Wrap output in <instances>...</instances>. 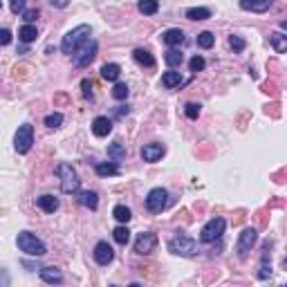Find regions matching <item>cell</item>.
Here are the masks:
<instances>
[{
	"label": "cell",
	"mask_w": 287,
	"mask_h": 287,
	"mask_svg": "<svg viewBox=\"0 0 287 287\" xmlns=\"http://www.w3.org/2000/svg\"><path fill=\"white\" fill-rule=\"evenodd\" d=\"M56 175L61 177V191L68 195L77 193L79 186H81V180H79L77 170L72 168V164H68V162H61L59 166H56Z\"/></svg>",
	"instance_id": "obj_1"
},
{
	"label": "cell",
	"mask_w": 287,
	"mask_h": 287,
	"mask_svg": "<svg viewBox=\"0 0 287 287\" xmlns=\"http://www.w3.org/2000/svg\"><path fill=\"white\" fill-rule=\"evenodd\" d=\"M90 36H92L90 25H79V27H74L72 32H68V34L63 36V43H61V49H63V54H72L74 49H77L81 43H85Z\"/></svg>",
	"instance_id": "obj_2"
},
{
	"label": "cell",
	"mask_w": 287,
	"mask_h": 287,
	"mask_svg": "<svg viewBox=\"0 0 287 287\" xmlns=\"http://www.w3.org/2000/svg\"><path fill=\"white\" fill-rule=\"evenodd\" d=\"M168 251L175 253V256L191 258V256L198 253V243H195L191 236H186V234H177V236H173V238L168 240Z\"/></svg>",
	"instance_id": "obj_3"
},
{
	"label": "cell",
	"mask_w": 287,
	"mask_h": 287,
	"mask_svg": "<svg viewBox=\"0 0 287 287\" xmlns=\"http://www.w3.org/2000/svg\"><path fill=\"white\" fill-rule=\"evenodd\" d=\"M16 243H18L20 251H25L27 256L41 258V256H45V253H47V247H45V245L41 243L34 234H30V231H20L18 238H16Z\"/></svg>",
	"instance_id": "obj_4"
},
{
	"label": "cell",
	"mask_w": 287,
	"mask_h": 287,
	"mask_svg": "<svg viewBox=\"0 0 287 287\" xmlns=\"http://www.w3.org/2000/svg\"><path fill=\"white\" fill-rule=\"evenodd\" d=\"M94 56H97V41H92V39H88L85 43H81L72 52V59H74V65H77V68H85V65H90L94 61Z\"/></svg>",
	"instance_id": "obj_5"
},
{
	"label": "cell",
	"mask_w": 287,
	"mask_h": 287,
	"mask_svg": "<svg viewBox=\"0 0 287 287\" xmlns=\"http://www.w3.org/2000/svg\"><path fill=\"white\" fill-rule=\"evenodd\" d=\"M32 144H34V128H32L30 123H23V126H18V130H16V137H14V148H16V153H20V155L30 153L32 151Z\"/></svg>",
	"instance_id": "obj_6"
},
{
	"label": "cell",
	"mask_w": 287,
	"mask_h": 287,
	"mask_svg": "<svg viewBox=\"0 0 287 287\" xmlns=\"http://www.w3.org/2000/svg\"><path fill=\"white\" fill-rule=\"evenodd\" d=\"M224 227H227L224 218H211L209 222L202 227V231H200V240L206 245L215 243V240H220V236L224 234Z\"/></svg>",
	"instance_id": "obj_7"
},
{
	"label": "cell",
	"mask_w": 287,
	"mask_h": 287,
	"mask_svg": "<svg viewBox=\"0 0 287 287\" xmlns=\"http://www.w3.org/2000/svg\"><path fill=\"white\" fill-rule=\"evenodd\" d=\"M166 202H168V191L162 189V186L153 189L151 193L146 195V209L151 211V213H162V211L166 209Z\"/></svg>",
	"instance_id": "obj_8"
},
{
	"label": "cell",
	"mask_w": 287,
	"mask_h": 287,
	"mask_svg": "<svg viewBox=\"0 0 287 287\" xmlns=\"http://www.w3.org/2000/svg\"><path fill=\"white\" fill-rule=\"evenodd\" d=\"M256 240H258L256 229H251V227L243 229V234L238 236V243H236V251H238V256L240 258H247L249 251L253 249V245H256Z\"/></svg>",
	"instance_id": "obj_9"
},
{
	"label": "cell",
	"mask_w": 287,
	"mask_h": 287,
	"mask_svg": "<svg viewBox=\"0 0 287 287\" xmlns=\"http://www.w3.org/2000/svg\"><path fill=\"white\" fill-rule=\"evenodd\" d=\"M155 247H157V236L155 234H151V231H144V234L137 236V240H135V253H139V256H146V253H151Z\"/></svg>",
	"instance_id": "obj_10"
},
{
	"label": "cell",
	"mask_w": 287,
	"mask_h": 287,
	"mask_svg": "<svg viewBox=\"0 0 287 287\" xmlns=\"http://www.w3.org/2000/svg\"><path fill=\"white\" fill-rule=\"evenodd\" d=\"M164 153H166L164 144H160V141H153V144H146V146L141 148V160L148 162V164H155V162H160L162 157H164Z\"/></svg>",
	"instance_id": "obj_11"
},
{
	"label": "cell",
	"mask_w": 287,
	"mask_h": 287,
	"mask_svg": "<svg viewBox=\"0 0 287 287\" xmlns=\"http://www.w3.org/2000/svg\"><path fill=\"white\" fill-rule=\"evenodd\" d=\"M92 256H94V260H97L99 265H108V263H112L115 251H112V247L108 243H97V245H94Z\"/></svg>",
	"instance_id": "obj_12"
},
{
	"label": "cell",
	"mask_w": 287,
	"mask_h": 287,
	"mask_svg": "<svg viewBox=\"0 0 287 287\" xmlns=\"http://www.w3.org/2000/svg\"><path fill=\"white\" fill-rule=\"evenodd\" d=\"M272 7V0H240V9L253 11V14H265Z\"/></svg>",
	"instance_id": "obj_13"
},
{
	"label": "cell",
	"mask_w": 287,
	"mask_h": 287,
	"mask_svg": "<svg viewBox=\"0 0 287 287\" xmlns=\"http://www.w3.org/2000/svg\"><path fill=\"white\" fill-rule=\"evenodd\" d=\"M41 278L47 285H59V283H63V272L56 267H41Z\"/></svg>",
	"instance_id": "obj_14"
},
{
	"label": "cell",
	"mask_w": 287,
	"mask_h": 287,
	"mask_svg": "<svg viewBox=\"0 0 287 287\" xmlns=\"http://www.w3.org/2000/svg\"><path fill=\"white\" fill-rule=\"evenodd\" d=\"M162 41H164L168 47H177V45L184 43V32L177 30V27H173V30H166L164 34H162Z\"/></svg>",
	"instance_id": "obj_15"
},
{
	"label": "cell",
	"mask_w": 287,
	"mask_h": 287,
	"mask_svg": "<svg viewBox=\"0 0 287 287\" xmlns=\"http://www.w3.org/2000/svg\"><path fill=\"white\" fill-rule=\"evenodd\" d=\"M92 132L94 137H108L112 132V122L108 117H97L92 122Z\"/></svg>",
	"instance_id": "obj_16"
},
{
	"label": "cell",
	"mask_w": 287,
	"mask_h": 287,
	"mask_svg": "<svg viewBox=\"0 0 287 287\" xmlns=\"http://www.w3.org/2000/svg\"><path fill=\"white\" fill-rule=\"evenodd\" d=\"M77 200H79V205L88 206L92 211L99 206V195L94 191H77Z\"/></svg>",
	"instance_id": "obj_17"
},
{
	"label": "cell",
	"mask_w": 287,
	"mask_h": 287,
	"mask_svg": "<svg viewBox=\"0 0 287 287\" xmlns=\"http://www.w3.org/2000/svg\"><path fill=\"white\" fill-rule=\"evenodd\" d=\"M182 83H184V79H182V74L175 72V70H170V72H164V74H162V85H164L166 90L180 88Z\"/></svg>",
	"instance_id": "obj_18"
},
{
	"label": "cell",
	"mask_w": 287,
	"mask_h": 287,
	"mask_svg": "<svg viewBox=\"0 0 287 287\" xmlns=\"http://www.w3.org/2000/svg\"><path fill=\"white\" fill-rule=\"evenodd\" d=\"M97 175L99 177H115V175H122V168L117 164H112V162H99L97 164Z\"/></svg>",
	"instance_id": "obj_19"
},
{
	"label": "cell",
	"mask_w": 287,
	"mask_h": 287,
	"mask_svg": "<svg viewBox=\"0 0 287 287\" xmlns=\"http://www.w3.org/2000/svg\"><path fill=\"white\" fill-rule=\"evenodd\" d=\"M36 205L45 213H54V211L59 209V198H54V195H41V198H36Z\"/></svg>",
	"instance_id": "obj_20"
},
{
	"label": "cell",
	"mask_w": 287,
	"mask_h": 287,
	"mask_svg": "<svg viewBox=\"0 0 287 287\" xmlns=\"http://www.w3.org/2000/svg\"><path fill=\"white\" fill-rule=\"evenodd\" d=\"M132 59H135L139 65H144V68H155V56H153L148 49L137 47L135 52H132Z\"/></svg>",
	"instance_id": "obj_21"
},
{
	"label": "cell",
	"mask_w": 287,
	"mask_h": 287,
	"mask_svg": "<svg viewBox=\"0 0 287 287\" xmlns=\"http://www.w3.org/2000/svg\"><path fill=\"white\" fill-rule=\"evenodd\" d=\"M269 45H272L278 54L287 52V36L283 34V32H274V34H269Z\"/></svg>",
	"instance_id": "obj_22"
},
{
	"label": "cell",
	"mask_w": 287,
	"mask_h": 287,
	"mask_svg": "<svg viewBox=\"0 0 287 287\" xmlns=\"http://www.w3.org/2000/svg\"><path fill=\"white\" fill-rule=\"evenodd\" d=\"M18 39L23 41V43H32V41L39 39V30H36L32 23H27V25H23V27L18 30Z\"/></svg>",
	"instance_id": "obj_23"
},
{
	"label": "cell",
	"mask_w": 287,
	"mask_h": 287,
	"mask_svg": "<svg viewBox=\"0 0 287 287\" xmlns=\"http://www.w3.org/2000/svg\"><path fill=\"white\" fill-rule=\"evenodd\" d=\"M108 157L112 162H122L126 157V146H123L122 141H112L110 146H108Z\"/></svg>",
	"instance_id": "obj_24"
},
{
	"label": "cell",
	"mask_w": 287,
	"mask_h": 287,
	"mask_svg": "<svg viewBox=\"0 0 287 287\" xmlns=\"http://www.w3.org/2000/svg\"><path fill=\"white\" fill-rule=\"evenodd\" d=\"M184 16L189 20H206L211 18V9H206V7H189Z\"/></svg>",
	"instance_id": "obj_25"
},
{
	"label": "cell",
	"mask_w": 287,
	"mask_h": 287,
	"mask_svg": "<svg viewBox=\"0 0 287 287\" xmlns=\"http://www.w3.org/2000/svg\"><path fill=\"white\" fill-rule=\"evenodd\" d=\"M119 74H122V68H119L117 63H106L101 68V77L106 79V81H117Z\"/></svg>",
	"instance_id": "obj_26"
},
{
	"label": "cell",
	"mask_w": 287,
	"mask_h": 287,
	"mask_svg": "<svg viewBox=\"0 0 287 287\" xmlns=\"http://www.w3.org/2000/svg\"><path fill=\"white\" fill-rule=\"evenodd\" d=\"M137 9H139L144 16H153V14L160 11V2H157V0H139Z\"/></svg>",
	"instance_id": "obj_27"
},
{
	"label": "cell",
	"mask_w": 287,
	"mask_h": 287,
	"mask_svg": "<svg viewBox=\"0 0 287 287\" xmlns=\"http://www.w3.org/2000/svg\"><path fill=\"white\" fill-rule=\"evenodd\" d=\"M164 61H166L168 68H177V65H182V61H184V54H182L180 49H168L166 56H164Z\"/></svg>",
	"instance_id": "obj_28"
},
{
	"label": "cell",
	"mask_w": 287,
	"mask_h": 287,
	"mask_svg": "<svg viewBox=\"0 0 287 287\" xmlns=\"http://www.w3.org/2000/svg\"><path fill=\"white\" fill-rule=\"evenodd\" d=\"M112 215H115V220H117V222H122V224H126L128 220L132 218L130 209H128V206H123V205H117V206H115V209H112Z\"/></svg>",
	"instance_id": "obj_29"
},
{
	"label": "cell",
	"mask_w": 287,
	"mask_h": 287,
	"mask_svg": "<svg viewBox=\"0 0 287 287\" xmlns=\"http://www.w3.org/2000/svg\"><path fill=\"white\" fill-rule=\"evenodd\" d=\"M198 47H202V49H209V47H213V43H215V36L211 34V32H202V34H198Z\"/></svg>",
	"instance_id": "obj_30"
},
{
	"label": "cell",
	"mask_w": 287,
	"mask_h": 287,
	"mask_svg": "<svg viewBox=\"0 0 287 287\" xmlns=\"http://www.w3.org/2000/svg\"><path fill=\"white\" fill-rule=\"evenodd\" d=\"M112 236H115V240H117L119 245H128V240H130V231H128L126 224H122V227L115 229V231H112Z\"/></svg>",
	"instance_id": "obj_31"
},
{
	"label": "cell",
	"mask_w": 287,
	"mask_h": 287,
	"mask_svg": "<svg viewBox=\"0 0 287 287\" xmlns=\"http://www.w3.org/2000/svg\"><path fill=\"white\" fill-rule=\"evenodd\" d=\"M63 123V115L61 112H49L47 117H45V126L47 128H61Z\"/></svg>",
	"instance_id": "obj_32"
},
{
	"label": "cell",
	"mask_w": 287,
	"mask_h": 287,
	"mask_svg": "<svg viewBox=\"0 0 287 287\" xmlns=\"http://www.w3.org/2000/svg\"><path fill=\"white\" fill-rule=\"evenodd\" d=\"M128 92H130V90H128L126 83H117V85L112 88V97L117 99V101H123V99L128 97Z\"/></svg>",
	"instance_id": "obj_33"
},
{
	"label": "cell",
	"mask_w": 287,
	"mask_h": 287,
	"mask_svg": "<svg viewBox=\"0 0 287 287\" xmlns=\"http://www.w3.org/2000/svg\"><path fill=\"white\" fill-rule=\"evenodd\" d=\"M205 65H206V61L202 59V56H198V54H195L193 59L189 61V68H191V72H202V70H205Z\"/></svg>",
	"instance_id": "obj_34"
},
{
	"label": "cell",
	"mask_w": 287,
	"mask_h": 287,
	"mask_svg": "<svg viewBox=\"0 0 287 287\" xmlns=\"http://www.w3.org/2000/svg\"><path fill=\"white\" fill-rule=\"evenodd\" d=\"M229 45H231L234 52H243V49L247 47V43H245L243 36H231V39H229Z\"/></svg>",
	"instance_id": "obj_35"
},
{
	"label": "cell",
	"mask_w": 287,
	"mask_h": 287,
	"mask_svg": "<svg viewBox=\"0 0 287 287\" xmlns=\"http://www.w3.org/2000/svg\"><path fill=\"white\" fill-rule=\"evenodd\" d=\"M184 115L189 119H198V115H200V103H186Z\"/></svg>",
	"instance_id": "obj_36"
},
{
	"label": "cell",
	"mask_w": 287,
	"mask_h": 287,
	"mask_svg": "<svg viewBox=\"0 0 287 287\" xmlns=\"http://www.w3.org/2000/svg\"><path fill=\"white\" fill-rule=\"evenodd\" d=\"M9 9H11V14H23L25 0H9Z\"/></svg>",
	"instance_id": "obj_37"
},
{
	"label": "cell",
	"mask_w": 287,
	"mask_h": 287,
	"mask_svg": "<svg viewBox=\"0 0 287 287\" xmlns=\"http://www.w3.org/2000/svg\"><path fill=\"white\" fill-rule=\"evenodd\" d=\"M81 90H83V97H85V99H92V81L83 79V81H81Z\"/></svg>",
	"instance_id": "obj_38"
},
{
	"label": "cell",
	"mask_w": 287,
	"mask_h": 287,
	"mask_svg": "<svg viewBox=\"0 0 287 287\" xmlns=\"http://www.w3.org/2000/svg\"><path fill=\"white\" fill-rule=\"evenodd\" d=\"M23 20H27V23H34L36 18H39V9H23Z\"/></svg>",
	"instance_id": "obj_39"
},
{
	"label": "cell",
	"mask_w": 287,
	"mask_h": 287,
	"mask_svg": "<svg viewBox=\"0 0 287 287\" xmlns=\"http://www.w3.org/2000/svg\"><path fill=\"white\" fill-rule=\"evenodd\" d=\"M9 43H11V32L0 30V45H9Z\"/></svg>",
	"instance_id": "obj_40"
},
{
	"label": "cell",
	"mask_w": 287,
	"mask_h": 287,
	"mask_svg": "<svg viewBox=\"0 0 287 287\" xmlns=\"http://www.w3.org/2000/svg\"><path fill=\"white\" fill-rule=\"evenodd\" d=\"M49 5H52L54 9H65V7L70 5V0H49Z\"/></svg>",
	"instance_id": "obj_41"
},
{
	"label": "cell",
	"mask_w": 287,
	"mask_h": 287,
	"mask_svg": "<svg viewBox=\"0 0 287 287\" xmlns=\"http://www.w3.org/2000/svg\"><path fill=\"white\" fill-rule=\"evenodd\" d=\"M128 112H130V108H128V106H119L117 110H115V117H119V119H122V117H126Z\"/></svg>",
	"instance_id": "obj_42"
},
{
	"label": "cell",
	"mask_w": 287,
	"mask_h": 287,
	"mask_svg": "<svg viewBox=\"0 0 287 287\" xmlns=\"http://www.w3.org/2000/svg\"><path fill=\"white\" fill-rule=\"evenodd\" d=\"M0 7H2V0H0Z\"/></svg>",
	"instance_id": "obj_43"
}]
</instances>
